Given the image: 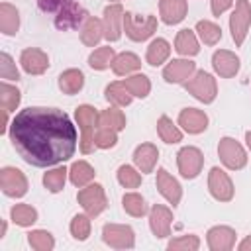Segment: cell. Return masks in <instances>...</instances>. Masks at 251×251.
Listing matches in <instances>:
<instances>
[{
    "mask_svg": "<svg viewBox=\"0 0 251 251\" xmlns=\"http://www.w3.org/2000/svg\"><path fill=\"white\" fill-rule=\"evenodd\" d=\"M178 126L186 131V133H202L208 127V116L198 110V108H184L178 114Z\"/></svg>",
    "mask_w": 251,
    "mask_h": 251,
    "instance_id": "obj_20",
    "label": "cell"
},
{
    "mask_svg": "<svg viewBox=\"0 0 251 251\" xmlns=\"http://www.w3.org/2000/svg\"><path fill=\"white\" fill-rule=\"evenodd\" d=\"M124 31L131 41H145L157 31V18L155 16H135L131 12L124 14Z\"/></svg>",
    "mask_w": 251,
    "mask_h": 251,
    "instance_id": "obj_5",
    "label": "cell"
},
{
    "mask_svg": "<svg viewBox=\"0 0 251 251\" xmlns=\"http://www.w3.org/2000/svg\"><path fill=\"white\" fill-rule=\"evenodd\" d=\"M8 129V110L2 108V126H0V133H6Z\"/></svg>",
    "mask_w": 251,
    "mask_h": 251,
    "instance_id": "obj_47",
    "label": "cell"
},
{
    "mask_svg": "<svg viewBox=\"0 0 251 251\" xmlns=\"http://www.w3.org/2000/svg\"><path fill=\"white\" fill-rule=\"evenodd\" d=\"M27 241L35 251H51L55 247V239L47 229H33L27 233Z\"/></svg>",
    "mask_w": 251,
    "mask_h": 251,
    "instance_id": "obj_40",
    "label": "cell"
},
{
    "mask_svg": "<svg viewBox=\"0 0 251 251\" xmlns=\"http://www.w3.org/2000/svg\"><path fill=\"white\" fill-rule=\"evenodd\" d=\"M124 84L127 86V90H129L131 96H135V98H145V96L151 92V80H149L143 73L127 76V78L124 80Z\"/></svg>",
    "mask_w": 251,
    "mask_h": 251,
    "instance_id": "obj_36",
    "label": "cell"
},
{
    "mask_svg": "<svg viewBox=\"0 0 251 251\" xmlns=\"http://www.w3.org/2000/svg\"><path fill=\"white\" fill-rule=\"evenodd\" d=\"M233 4V0H210V8H212V14L216 18H220L226 10H229Z\"/></svg>",
    "mask_w": 251,
    "mask_h": 251,
    "instance_id": "obj_45",
    "label": "cell"
},
{
    "mask_svg": "<svg viewBox=\"0 0 251 251\" xmlns=\"http://www.w3.org/2000/svg\"><path fill=\"white\" fill-rule=\"evenodd\" d=\"M61 0H37V6L41 12H57Z\"/></svg>",
    "mask_w": 251,
    "mask_h": 251,
    "instance_id": "obj_46",
    "label": "cell"
},
{
    "mask_svg": "<svg viewBox=\"0 0 251 251\" xmlns=\"http://www.w3.org/2000/svg\"><path fill=\"white\" fill-rule=\"evenodd\" d=\"M102 239L114 249H131L135 245V233L124 224H106L102 227Z\"/></svg>",
    "mask_w": 251,
    "mask_h": 251,
    "instance_id": "obj_11",
    "label": "cell"
},
{
    "mask_svg": "<svg viewBox=\"0 0 251 251\" xmlns=\"http://www.w3.org/2000/svg\"><path fill=\"white\" fill-rule=\"evenodd\" d=\"M139 67H141V59L135 53H129V51H124V53L116 55V59L112 63V71L118 76H127V75L135 73Z\"/></svg>",
    "mask_w": 251,
    "mask_h": 251,
    "instance_id": "obj_28",
    "label": "cell"
},
{
    "mask_svg": "<svg viewBox=\"0 0 251 251\" xmlns=\"http://www.w3.org/2000/svg\"><path fill=\"white\" fill-rule=\"evenodd\" d=\"M171 224H173V212L171 208L163 204H155L149 210V227L155 237L163 239L171 235Z\"/></svg>",
    "mask_w": 251,
    "mask_h": 251,
    "instance_id": "obj_16",
    "label": "cell"
},
{
    "mask_svg": "<svg viewBox=\"0 0 251 251\" xmlns=\"http://www.w3.org/2000/svg\"><path fill=\"white\" fill-rule=\"evenodd\" d=\"M157 159H159V149L153 143H141L133 151V163H135L137 171H141L143 175H147L155 169Z\"/></svg>",
    "mask_w": 251,
    "mask_h": 251,
    "instance_id": "obj_23",
    "label": "cell"
},
{
    "mask_svg": "<svg viewBox=\"0 0 251 251\" xmlns=\"http://www.w3.org/2000/svg\"><path fill=\"white\" fill-rule=\"evenodd\" d=\"M184 88L188 94H192L196 100L204 102V104H210L216 100L218 96V84H216V78L206 73V71H196L186 82H184Z\"/></svg>",
    "mask_w": 251,
    "mask_h": 251,
    "instance_id": "obj_4",
    "label": "cell"
},
{
    "mask_svg": "<svg viewBox=\"0 0 251 251\" xmlns=\"http://www.w3.org/2000/svg\"><path fill=\"white\" fill-rule=\"evenodd\" d=\"M175 49L182 57H194V55H198L200 45H198L196 33L192 29H180L176 33V37H175Z\"/></svg>",
    "mask_w": 251,
    "mask_h": 251,
    "instance_id": "obj_25",
    "label": "cell"
},
{
    "mask_svg": "<svg viewBox=\"0 0 251 251\" xmlns=\"http://www.w3.org/2000/svg\"><path fill=\"white\" fill-rule=\"evenodd\" d=\"M157 133L165 143H178L182 141V131L173 124L169 116H161L157 120Z\"/></svg>",
    "mask_w": 251,
    "mask_h": 251,
    "instance_id": "obj_33",
    "label": "cell"
},
{
    "mask_svg": "<svg viewBox=\"0 0 251 251\" xmlns=\"http://www.w3.org/2000/svg\"><path fill=\"white\" fill-rule=\"evenodd\" d=\"M186 12H188L186 0H161V2H159L161 20H163L167 25L180 24V22L186 18Z\"/></svg>",
    "mask_w": 251,
    "mask_h": 251,
    "instance_id": "obj_22",
    "label": "cell"
},
{
    "mask_svg": "<svg viewBox=\"0 0 251 251\" xmlns=\"http://www.w3.org/2000/svg\"><path fill=\"white\" fill-rule=\"evenodd\" d=\"M102 37H104V24H102V20L88 16L84 20L82 27H80V41L86 47H94V45L100 43Z\"/></svg>",
    "mask_w": 251,
    "mask_h": 251,
    "instance_id": "obj_24",
    "label": "cell"
},
{
    "mask_svg": "<svg viewBox=\"0 0 251 251\" xmlns=\"http://www.w3.org/2000/svg\"><path fill=\"white\" fill-rule=\"evenodd\" d=\"M67 175L69 171L65 167H55L51 171H47L43 175V184L49 192H61L65 188V182H67Z\"/></svg>",
    "mask_w": 251,
    "mask_h": 251,
    "instance_id": "obj_37",
    "label": "cell"
},
{
    "mask_svg": "<svg viewBox=\"0 0 251 251\" xmlns=\"http://www.w3.org/2000/svg\"><path fill=\"white\" fill-rule=\"evenodd\" d=\"M110 2H120V0H110Z\"/></svg>",
    "mask_w": 251,
    "mask_h": 251,
    "instance_id": "obj_50",
    "label": "cell"
},
{
    "mask_svg": "<svg viewBox=\"0 0 251 251\" xmlns=\"http://www.w3.org/2000/svg\"><path fill=\"white\" fill-rule=\"evenodd\" d=\"M249 25H251V4L247 0H237L229 16V31H231V39L235 41V47L243 45Z\"/></svg>",
    "mask_w": 251,
    "mask_h": 251,
    "instance_id": "obj_7",
    "label": "cell"
},
{
    "mask_svg": "<svg viewBox=\"0 0 251 251\" xmlns=\"http://www.w3.org/2000/svg\"><path fill=\"white\" fill-rule=\"evenodd\" d=\"M122 206H124V210H126L129 216H133V218H141V216L147 214V204H145L143 196L137 194V192H127V194H124Z\"/></svg>",
    "mask_w": 251,
    "mask_h": 251,
    "instance_id": "obj_38",
    "label": "cell"
},
{
    "mask_svg": "<svg viewBox=\"0 0 251 251\" xmlns=\"http://www.w3.org/2000/svg\"><path fill=\"white\" fill-rule=\"evenodd\" d=\"M157 188H159L161 196L169 204H173V206H176L180 202V198H182V188H180L178 180L175 176H171L165 169H159L157 171Z\"/></svg>",
    "mask_w": 251,
    "mask_h": 251,
    "instance_id": "obj_21",
    "label": "cell"
},
{
    "mask_svg": "<svg viewBox=\"0 0 251 251\" xmlns=\"http://www.w3.org/2000/svg\"><path fill=\"white\" fill-rule=\"evenodd\" d=\"M75 120H76L78 129H80V151L84 155H88L96 147L94 133H96V126H98V112L94 106L82 104L75 110Z\"/></svg>",
    "mask_w": 251,
    "mask_h": 251,
    "instance_id": "obj_3",
    "label": "cell"
},
{
    "mask_svg": "<svg viewBox=\"0 0 251 251\" xmlns=\"http://www.w3.org/2000/svg\"><path fill=\"white\" fill-rule=\"evenodd\" d=\"M84 86V75L78 69H67L59 75V88L63 94H76Z\"/></svg>",
    "mask_w": 251,
    "mask_h": 251,
    "instance_id": "obj_29",
    "label": "cell"
},
{
    "mask_svg": "<svg viewBox=\"0 0 251 251\" xmlns=\"http://www.w3.org/2000/svg\"><path fill=\"white\" fill-rule=\"evenodd\" d=\"M20 65L27 75H43L47 71V67H49V57L41 49L27 47L20 55Z\"/></svg>",
    "mask_w": 251,
    "mask_h": 251,
    "instance_id": "obj_17",
    "label": "cell"
},
{
    "mask_svg": "<svg viewBox=\"0 0 251 251\" xmlns=\"http://www.w3.org/2000/svg\"><path fill=\"white\" fill-rule=\"evenodd\" d=\"M176 165H178V173L184 178H196L204 167V155L198 147H182L176 153Z\"/></svg>",
    "mask_w": 251,
    "mask_h": 251,
    "instance_id": "obj_10",
    "label": "cell"
},
{
    "mask_svg": "<svg viewBox=\"0 0 251 251\" xmlns=\"http://www.w3.org/2000/svg\"><path fill=\"white\" fill-rule=\"evenodd\" d=\"M82 20H86V12L76 0H61L57 16H55V25L63 31L67 29H76Z\"/></svg>",
    "mask_w": 251,
    "mask_h": 251,
    "instance_id": "obj_8",
    "label": "cell"
},
{
    "mask_svg": "<svg viewBox=\"0 0 251 251\" xmlns=\"http://www.w3.org/2000/svg\"><path fill=\"white\" fill-rule=\"evenodd\" d=\"M0 29L6 35H14L20 29V14L16 10V6L2 2L0 4Z\"/></svg>",
    "mask_w": 251,
    "mask_h": 251,
    "instance_id": "obj_27",
    "label": "cell"
},
{
    "mask_svg": "<svg viewBox=\"0 0 251 251\" xmlns=\"http://www.w3.org/2000/svg\"><path fill=\"white\" fill-rule=\"evenodd\" d=\"M10 216H12V222L16 226H22V227H29L37 222V210L27 206V204H16L10 210Z\"/></svg>",
    "mask_w": 251,
    "mask_h": 251,
    "instance_id": "obj_34",
    "label": "cell"
},
{
    "mask_svg": "<svg viewBox=\"0 0 251 251\" xmlns=\"http://www.w3.org/2000/svg\"><path fill=\"white\" fill-rule=\"evenodd\" d=\"M124 8L122 4H110L104 8V37L108 41H118L122 37V31H124Z\"/></svg>",
    "mask_w": 251,
    "mask_h": 251,
    "instance_id": "obj_14",
    "label": "cell"
},
{
    "mask_svg": "<svg viewBox=\"0 0 251 251\" xmlns=\"http://www.w3.org/2000/svg\"><path fill=\"white\" fill-rule=\"evenodd\" d=\"M169 55H171V45H169V41L163 39V37H157V39H153V41L149 43L147 53H145V61H147L151 67H159V65H163V63L169 59Z\"/></svg>",
    "mask_w": 251,
    "mask_h": 251,
    "instance_id": "obj_26",
    "label": "cell"
},
{
    "mask_svg": "<svg viewBox=\"0 0 251 251\" xmlns=\"http://www.w3.org/2000/svg\"><path fill=\"white\" fill-rule=\"evenodd\" d=\"M196 33H198V37L202 39L204 45H216L222 39L220 25H216L214 22H208V20H200L196 24Z\"/></svg>",
    "mask_w": 251,
    "mask_h": 251,
    "instance_id": "obj_35",
    "label": "cell"
},
{
    "mask_svg": "<svg viewBox=\"0 0 251 251\" xmlns=\"http://www.w3.org/2000/svg\"><path fill=\"white\" fill-rule=\"evenodd\" d=\"M218 155H220L222 163L231 171H239V169H243L247 165V153L233 137H222L220 139Z\"/></svg>",
    "mask_w": 251,
    "mask_h": 251,
    "instance_id": "obj_9",
    "label": "cell"
},
{
    "mask_svg": "<svg viewBox=\"0 0 251 251\" xmlns=\"http://www.w3.org/2000/svg\"><path fill=\"white\" fill-rule=\"evenodd\" d=\"M206 241L212 251H229L235 245V229L229 226H214L208 229Z\"/></svg>",
    "mask_w": 251,
    "mask_h": 251,
    "instance_id": "obj_18",
    "label": "cell"
},
{
    "mask_svg": "<svg viewBox=\"0 0 251 251\" xmlns=\"http://www.w3.org/2000/svg\"><path fill=\"white\" fill-rule=\"evenodd\" d=\"M208 190L218 202H229L233 198V182L220 167H212L208 173Z\"/></svg>",
    "mask_w": 251,
    "mask_h": 251,
    "instance_id": "obj_13",
    "label": "cell"
},
{
    "mask_svg": "<svg viewBox=\"0 0 251 251\" xmlns=\"http://www.w3.org/2000/svg\"><path fill=\"white\" fill-rule=\"evenodd\" d=\"M212 67L222 78H231L239 71V57L227 49H218L212 55Z\"/></svg>",
    "mask_w": 251,
    "mask_h": 251,
    "instance_id": "obj_19",
    "label": "cell"
},
{
    "mask_svg": "<svg viewBox=\"0 0 251 251\" xmlns=\"http://www.w3.org/2000/svg\"><path fill=\"white\" fill-rule=\"evenodd\" d=\"M94 175H96V173H94L92 165L86 163V161H75V163L71 165V169H69V178H71V182H73L75 186H78V188L90 184V180L94 178Z\"/></svg>",
    "mask_w": 251,
    "mask_h": 251,
    "instance_id": "obj_30",
    "label": "cell"
},
{
    "mask_svg": "<svg viewBox=\"0 0 251 251\" xmlns=\"http://www.w3.org/2000/svg\"><path fill=\"white\" fill-rule=\"evenodd\" d=\"M118 182L124 188H137L141 184V171H135L131 165H122L118 169Z\"/></svg>",
    "mask_w": 251,
    "mask_h": 251,
    "instance_id": "obj_42",
    "label": "cell"
},
{
    "mask_svg": "<svg viewBox=\"0 0 251 251\" xmlns=\"http://www.w3.org/2000/svg\"><path fill=\"white\" fill-rule=\"evenodd\" d=\"M106 94V100L112 104V106H118V108H124V106H129L131 102V92L127 90V86L124 82H110L104 90Z\"/></svg>",
    "mask_w": 251,
    "mask_h": 251,
    "instance_id": "obj_31",
    "label": "cell"
},
{
    "mask_svg": "<svg viewBox=\"0 0 251 251\" xmlns=\"http://www.w3.org/2000/svg\"><path fill=\"white\" fill-rule=\"evenodd\" d=\"M200 247V239L196 235H180L169 241L167 249L171 251H196Z\"/></svg>",
    "mask_w": 251,
    "mask_h": 251,
    "instance_id": "obj_43",
    "label": "cell"
},
{
    "mask_svg": "<svg viewBox=\"0 0 251 251\" xmlns=\"http://www.w3.org/2000/svg\"><path fill=\"white\" fill-rule=\"evenodd\" d=\"M0 76L4 80H18L20 78V71L16 67V63L12 61V57L8 53H2L0 55Z\"/></svg>",
    "mask_w": 251,
    "mask_h": 251,
    "instance_id": "obj_44",
    "label": "cell"
},
{
    "mask_svg": "<svg viewBox=\"0 0 251 251\" xmlns=\"http://www.w3.org/2000/svg\"><path fill=\"white\" fill-rule=\"evenodd\" d=\"M20 100H22L20 90L4 80L0 84V102H2V108L8 110V112H16V108L20 106Z\"/></svg>",
    "mask_w": 251,
    "mask_h": 251,
    "instance_id": "obj_39",
    "label": "cell"
},
{
    "mask_svg": "<svg viewBox=\"0 0 251 251\" xmlns=\"http://www.w3.org/2000/svg\"><path fill=\"white\" fill-rule=\"evenodd\" d=\"M196 73V63L190 59H173L163 69V78L169 84H184Z\"/></svg>",
    "mask_w": 251,
    "mask_h": 251,
    "instance_id": "obj_15",
    "label": "cell"
},
{
    "mask_svg": "<svg viewBox=\"0 0 251 251\" xmlns=\"http://www.w3.org/2000/svg\"><path fill=\"white\" fill-rule=\"evenodd\" d=\"M0 186L2 192L10 198H22L27 192V178L16 167H4L0 171Z\"/></svg>",
    "mask_w": 251,
    "mask_h": 251,
    "instance_id": "obj_12",
    "label": "cell"
},
{
    "mask_svg": "<svg viewBox=\"0 0 251 251\" xmlns=\"http://www.w3.org/2000/svg\"><path fill=\"white\" fill-rule=\"evenodd\" d=\"M10 139L22 159L33 167L69 161L76 149V127L57 108H25L10 124Z\"/></svg>",
    "mask_w": 251,
    "mask_h": 251,
    "instance_id": "obj_1",
    "label": "cell"
},
{
    "mask_svg": "<svg viewBox=\"0 0 251 251\" xmlns=\"http://www.w3.org/2000/svg\"><path fill=\"white\" fill-rule=\"evenodd\" d=\"M239 251H251V235H247V237L239 243Z\"/></svg>",
    "mask_w": 251,
    "mask_h": 251,
    "instance_id": "obj_48",
    "label": "cell"
},
{
    "mask_svg": "<svg viewBox=\"0 0 251 251\" xmlns=\"http://www.w3.org/2000/svg\"><path fill=\"white\" fill-rule=\"evenodd\" d=\"M76 200H78V204L82 206V210H84L90 218L100 216V214L106 210V206H108L106 192H104L102 184H98V182L82 186V188L78 190V194H76Z\"/></svg>",
    "mask_w": 251,
    "mask_h": 251,
    "instance_id": "obj_6",
    "label": "cell"
},
{
    "mask_svg": "<svg viewBox=\"0 0 251 251\" xmlns=\"http://www.w3.org/2000/svg\"><path fill=\"white\" fill-rule=\"evenodd\" d=\"M114 59H116V51H114V47L104 45V47H98V49H94V51L90 53V57H88V65H90L94 71H104V69L112 67Z\"/></svg>",
    "mask_w": 251,
    "mask_h": 251,
    "instance_id": "obj_32",
    "label": "cell"
},
{
    "mask_svg": "<svg viewBox=\"0 0 251 251\" xmlns=\"http://www.w3.org/2000/svg\"><path fill=\"white\" fill-rule=\"evenodd\" d=\"M245 141H247V147H249V151H251V131L245 133Z\"/></svg>",
    "mask_w": 251,
    "mask_h": 251,
    "instance_id": "obj_49",
    "label": "cell"
},
{
    "mask_svg": "<svg viewBox=\"0 0 251 251\" xmlns=\"http://www.w3.org/2000/svg\"><path fill=\"white\" fill-rule=\"evenodd\" d=\"M71 235L75 237V239H78V241H84V239H88V235H90V216L86 214H76L73 220H71Z\"/></svg>",
    "mask_w": 251,
    "mask_h": 251,
    "instance_id": "obj_41",
    "label": "cell"
},
{
    "mask_svg": "<svg viewBox=\"0 0 251 251\" xmlns=\"http://www.w3.org/2000/svg\"><path fill=\"white\" fill-rule=\"evenodd\" d=\"M126 129V116L118 106L102 110L98 114V126L94 133V143L98 149H112L118 143V133Z\"/></svg>",
    "mask_w": 251,
    "mask_h": 251,
    "instance_id": "obj_2",
    "label": "cell"
}]
</instances>
